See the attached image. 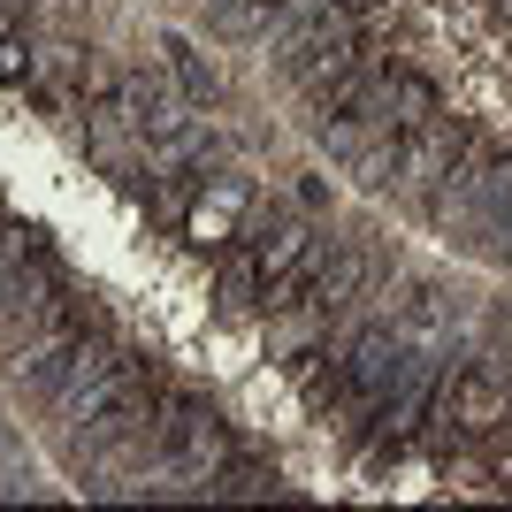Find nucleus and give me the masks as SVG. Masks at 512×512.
Returning a JSON list of instances; mask_svg holds the SVG:
<instances>
[{
    "label": "nucleus",
    "mask_w": 512,
    "mask_h": 512,
    "mask_svg": "<svg viewBox=\"0 0 512 512\" xmlns=\"http://www.w3.org/2000/svg\"><path fill=\"white\" fill-rule=\"evenodd\" d=\"M444 421L467 428V436H490V428L512 421V390L497 383V375H459V383L444 390Z\"/></svg>",
    "instance_id": "1"
},
{
    "label": "nucleus",
    "mask_w": 512,
    "mask_h": 512,
    "mask_svg": "<svg viewBox=\"0 0 512 512\" xmlns=\"http://www.w3.org/2000/svg\"><path fill=\"white\" fill-rule=\"evenodd\" d=\"M237 199L230 192H214V199H192L184 207V245H199V253H230L237 245Z\"/></svg>",
    "instance_id": "2"
},
{
    "label": "nucleus",
    "mask_w": 512,
    "mask_h": 512,
    "mask_svg": "<svg viewBox=\"0 0 512 512\" xmlns=\"http://www.w3.org/2000/svg\"><path fill=\"white\" fill-rule=\"evenodd\" d=\"M161 54H169V77H176V85H184V92H192V100H214V69L199 62V54H192V46H184V39H169V46H161Z\"/></svg>",
    "instance_id": "3"
},
{
    "label": "nucleus",
    "mask_w": 512,
    "mask_h": 512,
    "mask_svg": "<svg viewBox=\"0 0 512 512\" xmlns=\"http://www.w3.org/2000/svg\"><path fill=\"white\" fill-rule=\"evenodd\" d=\"M39 77V46L31 39H0V85H31Z\"/></svg>",
    "instance_id": "4"
}]
</instances>
